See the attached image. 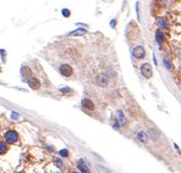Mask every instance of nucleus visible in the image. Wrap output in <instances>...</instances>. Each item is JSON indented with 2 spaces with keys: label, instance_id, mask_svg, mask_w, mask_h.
<instances>
[{
  "label": "nucleus",
  "instance_id": "13",
  "mask_svg": "<svg viewBox=\"0 0 181 173\" xmlns=\"http://www.w3.org/2000/svg\"><path fill=\"white\" fill-rule=\"evenodd\" d=\"M21 76L24 78V79L30 77V76H31V69H30V67L22 66V68H21Z\"/></svg>",
  "mask_w": 181,
  "mask_h": 173
},
{
  "label": "nucleus",
  "instance_id": "23",
  "mask_svg": "<svg viewBox=\"0 0 181 173\" xmlns=\"http://www.w3.org/2000/svg\"><path fill=\"white\" fill-rule=\"evenodd\" d=\"M50 173H61V172H59V171H55V172H50Z\"/></svg>",
  "mask_w": 181,
  "mask_h": 173
},
{
  "label": "nucleus",
  "instance_id": "9",
  "mask_svg": "<svg viewBox=\"0 0 181 173\" xmlns=\"http://www.w3.org/2000/svg\"><path fill=\"white\" fill-rule=\"evenodd\" d=\"M81 104H82V106H83L85 109H87V110H94V104H93L92 100H89V99H83Z\"/></svg>",
  "mask_w": 181,
  "mask_h": 173
},
{
  "label": "nucleus",
  "instance_id": "3",
  "mask_svg": "<svg viewBox=\"0 0 181 173\" xmlns=\"http://www.w3.org/2000/svg\"><path fill=\"white\" fill-rule=\"evenodd\" d=\"M132 55H133L135 59H145V56H146V50H145V48H143L142 45H138V47L133 48Z\"/></svg>",
  "mask_w": 181,
  "mask_h": 173
},
{
  "label": "nucleus",
  "instance_id": "18",
  "mask_svg": "<svg viewBox=\"0 0 181 173\" xmlns=\"http://www.w3.org/2000/svg\"><path fill=\"white\" fill-rule=\"evenodd\" d=\"M61 14H63L64 17H69V16L71 15V12H70V10H67V9H63V11H61Z\"/></svg>",
  "mask_w": 181,
  "mask_h": 173
},
{
  "label": "nucleus",
  "instance_id": "24",
  "mask_svg": "<svg viewBox=\"0 0 181 173\" xmlns=\"http://www.w3.org/2000/svg\"><path fill=\"white\" fill-rule=\"evenodd\" d=\"M71 173H79V172H71Z\"/></svg>",
  "mask_w": 181,
  "mask_h": 173
},
{
  "label": "nucleus",
  "instance_id": "10",
  "mask_svg": "<svg viewBox=\"0 0 181 173\" xmlns=\"http://www.w3.org/2000/svg\"><path fill=\"white\" fill-rule=\"evenodd\" d=\"M109 83V77L108 75H102L99 76V78H98V84L102 85V87H105V85H108Z\"/></svg>",
  "mask_w": 181,
  "mask_h": 173
},
{
  "label": "nucleus",
  "instance_id": "7",
  "mask_svg": "<svg viewBox=\"0 0 181 173\" xmlns=\"http://www.w3.org/2000/svg\"><path fill=\"white\" fill-rule=\"evenodd\" d=\"M155 23H157V26L159 28H164V29H168L169 28V23H168V21L164 17H159L157 18V21H155Z\"/></svg>",
  "mask_w": 181,
  "mask_h": 173
},
{
  "label": "nucleus",
  "instance_id": "2",
  "mask_svg": "<svg viewBox=\"0 0 181 173\" xmlns=\"http://www.w3.org/2000/svg\"><path fill=\"white\" fill-rule=\"evenodd\" d=\"M4 137H5V140L7 144H14L16 142H18V134H17V132H15V130L6 132Z\"/></svg>",
  "mask_w": 181,
  "mask_h": 173
},
{
  "label": "nucleus",
  "instance_id": "4",
  "mask_svg": "<svg viewBox=\"0 0 181 173\" xmlns=\"http://www.w3.org/2000/svg\"><path fill=\"white\" fill-rule=\"evenodd\" d=\"M59 69H60V73H61V75H63L64 77H70V76L72 75V72H73L71 66H70V65H66V64L61 65Z\"/></svg>",
  "mask_w": 181,
  "mask_h": 173
},
{
  "label": "nucleus",
  "instance_id": "19",
  "mask_svg": "<svg viewBox=\"0 0 181 173\" xmlns=\"http://www.w3.org/2000/svg\"><path fill=\"white\" fill-rule=\"evenodd\" d=\"M59 154L63 156V157H67V156H69V151H67L66 149H63V150H60Z\"/></svg>",
  "mask_w": 181,
  "mask_h": 173
},
{
  "label": "nucleus",
  "instance_id": "14",
  "mask_svg": "<svg viewBox=\"0 0 181 173\" xmlns=\"http://www.w3.org/2000/svg\"><path fill=\"white\" fill-rule=\"evenodd\" d=\"M137 138H138L139 142H142V143H145V144L148 142V137H147V134L145 133V132H138Z\"/></svg>",
  "mask_w": 181,
  "mask_h": 173
},
{
  "label": "nucleus",
  "instance_id": "21",
  "mask_svg": "<svg viewBox=\"0 0 181 173\" xmlns=\"http://www.w3.org/2000/svg\"><path fill=\"white\" fill-rule=\"evenodd\" d=\"M60 92L65 94V93H71V92H72V90H71V89H70V88H61V89H60Z\"/></svg>",
  "mask_w": 181,
  "mask_h": 173
},
{
  "label": "nucleus",
  "instance_id": "20",
  "mask_svg": "<svg viewBox=\"0 0 181 173\" xmlns=\"http://www.w3.org/2000/svg\"><path fill=\"white\" fill-rule=\"evenodd\" d=\"M10 115H11L10 117H11L12 119H20V115H18L17 112H14V111H12V112H11Z\"/></svg>",
  "mask_w": 181,
  "mask_h": 173
},
{
  "label": "nucleus",
  "instance_id": "5",
  "mask_svg": "<svg viewBox=\"0 0 181 173\" xmlns=\"http://www.w3.org/2000/svg\"><path fill=\"white\" fill-rule=\"evenodd\" d=\"M27 83H28V85H30L32 89H34V90H37V89L40 88V82H39L38 78H36V77L28 78V79H27Z\"/></svg>",
  "mask_w": 181,
  "mask_h": 173
},
{
  "label": "nucleus",
  "instance_id": "1",
  "mask_svg": "<svg viewBox=\"0 0 181 173\" xmlns=\"http://www.w3.org/2000/svg\"><path fill=\"white\" fill-rule=\"evenodd\" d=\"M139 69H141V73L142 76L147 78V79H149V78H152V76H153V69H152V66L149 64H143L139 66Z\"/></svg>",
  "mask_w": 181,
  "mask_h": 173
},
{
  "label": "nucleus",
  "instance_id": "17",
  "mask_svg": "<svg viewBox=\"0 0 181 173\" xmlns=\"http://www.w3.org/2000/svg\"><path fill=\"white\" fill-rule=\"evenodd\" d=\"M54 163L56 164L57 167H60V168L63 167V161H61L60 159H57V157H55V159H54Z\"/></svg>",
  "mask_w": 181,
  "mask_h": 173
},
{
  "label": "nucleus",
  "instance_id": "22",
  "mask_svg": "<svg viewBox=\"0 0 181 173\" xmlns=\"http://www.w3.org/2000/svg\"><path fill=\"white\" fill-rule=\"evenodd\" d=\"M110 26H112L113 28L116 26V20H112V21H110Z\"/></svg>",
  "mask_w": 181,
  "mask_h": 173
},
{
  "label": "nucleus",
  "instance_id": "16",
  "mask_svg": "<svg viewBox=\"0 0 181 173\" xmlns=\"http://www.w3.org/2000/svg\"><path fill=\"white\" fill-rule=\"evenodd\" d=\"M163 62H164V65H165V67H166L168 71H171V69H172V65H171L170 61L166 59V57H164V59H163Z\"/></svg>",
  "mask_w": 181,
  "mask_h": 173
},
{
  "label": "nucleus",
  "instance_id": "15",
  "mask_svg": "<svg viewBox=\"0 0 181 173\" xmlns=\"http://www.w3.org/2000/svg\"><path fill=\"white\" fill-rule=\"evenodd\" d=\"M7 150H9V146H7V143L0 142V155L6 154V152H7Z\"/></svg>",
  "mask_w": 181,
  "mask_h": 173
},
{
  "label": "nucleus",
  "instance_id": "6",
  "mask_svg": "<svg viewBox=\"0 0 181 173\" xmlns=\"http://www.w3.org/2000/svg\"><path fill=\"white\" fill-rule=\"evenodd\" d=\"M77 168L80 170L81 173H90L89 168H88V164L86 163L85 160H80V161L77 162Z\"/></svg>",
  "mask_w": 181,
  "mask_h": 173
},
{
  "label": "nucleus",
  "instance_id": "8",
  "mask_svg": "<svg viewBox=\"0 0 181 173\" xmlns=\"http://www.w3.org/2000/svg\"><path fill=\"white\" fill-rule=\"evenodd\" d=\"M86 33H87V31L83 29V28H77V29L70 32L69 37H81V35H85Z\"/></svg>",
  "mask_w": 181,
  "mask_h": 173
},
{
  "label": "nucleus",
  "instance_id": "12",
  "mask_svg": "<svg viewBox=\"0 0 181 173\" xmlns=\"http://www.w3.org/2000/svg\"><path fill=\"white\" fill-rule=\"evenodd\" d=\"M155 40H157L158 45H162L164 43V34L162 33V31H157V32H155Z\"/></svg>",
  "mask_w": 181,
  "mask_h": 173
},
{
  "label": "nucleus",
  "instance_id": "11",
  "mask_svg": "<svg viewBox=\"0 0 181 173\" xmlns=\"http://www.w3.org/2000/svg\"><path fill=\"white\" fill-rule=\"evenodd\" d=\"M116 113H118V121H119V123H120V126H125L126 123H127V121H126L125 115L122 113V111H120V110H119Z\"/></svg>",
  "mask_w": 181,
  "mask_h": 173
}]
</instances>
